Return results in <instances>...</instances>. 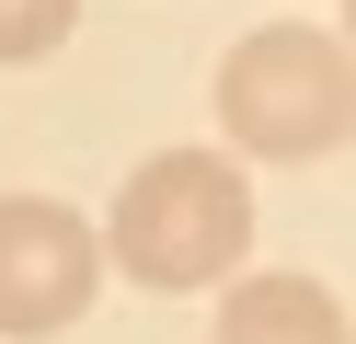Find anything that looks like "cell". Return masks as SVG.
<instances>
[{"mask_svg":"<svg viewBox=\"0 0 356 344\" xmlns=\"http://www.w3.org/2000/svg\"><path fill=\"white\" fill-rule=\"evenodd\" d=\"M92 241L138 287H172V298L184 287H230L241 252H253V183L218 149H161V161H138L115 183V206H104Z\"/></svg>","mask_w":356,"mask_h":344,"instance_id":"cell-1","label":"cell"},{"mask_svg":"<svg viewBox=\"0 0 356 344\" xmlns=\"http://www.w3.org/2000/svg\"><path fill=\"white\" fill-rule=\"evenodd\" d=\"M218 126L241 161H322L356 126V58L322 23H253L218 58Z\"/></svg>","mask_w":356,"mask_h":344,"instance_id":"cell-2","label":"cell"},{"mask_svg":"<svg viewBox=\"0 0 356 344\" xmlns=\"http://www.w3.org/2000/svg\"><path fill=\"white\" fill-rule=\"evenodd\" d=\"M92 287H104V241H92L81 206L0 195V333H24V344L70 333L92 310Z\"/></svg>","mask_w":356,"mask_h":344,"instance_id":"cell-3","label":"cell"},{"mask_svg":"<svg viewBox=\"0 0 356 344\" xmlns=\"http://www.w3.org/2000/svg\"><path fill=\"white\" fill-rule=\"evenodd\" d=\"M218 344H345V298L322 275H230Z\"/></svg>","mask_w":356,"mask_h":344,"instance_id":"cell-4","label":"cell"},{"mask_svg":"<svg viewBox=\"0 0 356 344\" xmlns=\"http://www.w3.org/2000/svg\"><path fill=\"white\" fill-rule=\"evenodd\" d=\"M70 23H81V0H0V69L58 58V46H70Z\"/></svg>","mask_w":356,"mask_h":344,"instance_id":"cell-5","label":"cell"}]
</instances>
